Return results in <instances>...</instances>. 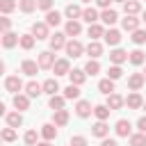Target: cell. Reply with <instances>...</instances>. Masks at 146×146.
<instances>
[{"mask_svg":"<svg viewBox=\"0 0 146 146\" xmlns=\"http://www.w3.org/2000/svg\"><path fill=\"white\" fill-rule=\"evenodd\" d=\"M110 2H112V0H96V5H98L100 9H110Z\"/></svg>","mask_w":146,"mask_h":146,"instance_id":"obj_51","label":"cell"},{"mask_svg":"<svg viewBox=\"0 0 146 146\" xmlns=\"http://www.w3.org/2000/svg\"><path fill=\"white\" fill-rule=\"evenodd\" d=\"M144 75H146V71H144Z\"/></svg>","mask_w":146,"mask_h":146,"instance_id":"obj_58","label":"cell"},{"mask_svg":"<svg viewBox=\"0 0 146 146\" xmlns=\"http://www.w3.org/2000/svg\"><path fill=\"white\" fill-rule=\"evenodd\" d=\"M55 62H57V59H55V55H52L50 50H43V52L39 55V66H41V68H52Z\"/></svg>","mask_w":146,"mask_h":146,"instance_id":"obj_7","label":"cell"},{"mask_svg":"<svg viewBox=\"0 0 146 146\" xmlns=\"http://www.w3.org/2000/svg\"><path fill=\"white\" fill-rule=\"evenodd\" d=\"M137 46H141V43H146V30H135L132 32V36H130Z\"/></svg>","mask_w":146,"mask_h":146,"instance_id":"obj_43","label":"cell"},{"mask_svg":"<svg viewBox=\"0 0 146 146\" xmlns=\"http://www.w3.org/2000/svg\"><path fill=\"white\" fill-rule=\"evenodd\" d=\"M87 34H89V36L96 41L98 36H105V30H103V25H98V23H91V25H89V30H87Z\"/></svg>","mask_w":146,"mask_h":146,"instance_id":"obj_33","label":"cell"},{"mask_svg":"<svg viewBox=\"0 0 146 146\" xmlns=\"http://www.w3.org/2000/svg\"><path fill=\"white\" fill-rule=\"evenodd\" d=\"M82 21H87L89 25H91V23H96V21H98V11H96L94 7H87V9L82 11Z\"/></svg>","mask_w":146,"mask_h":146,"instance_id":"obj_35","label":"cell"},{"mask_svg":"<svg viewBox=\"0 0 146 146\" xmlns=\"http://www.w3.org/2000/svg\"><path fill=\"white\" fill-rule=\"evenodd\" d=\"M123 11H125L128 16H137V14L141 11V5H139L137 0H125V2H123Z\"/></svg>","mask_w":146,"mask_h":146,"instance_id":"obj_18","label":"cell"},{"mask_svg":"<svg viewBox=\"0 0 146 146\" xmlns=\"http://www.w3.org/2000/svg\"><path fill=\"white\" fill-rule=\"evenodd\" d=\"M91 135H94V137H100V139H105V137L110 135V125H107L105 121H98V123H94V128H91Z\"/></svg>","mask_w":146,"mask_h":146,"instance_id":"obj_11","label":"cell"},{"mask_svg":"<svg viewBox=\"0 0 146 146\" xmlns=\"http://www.w3.org/2000/svg\"><path fill=\"white\" fill-rule=\"evenodd\" d=\"M71 146H87V137H82V135H73V137H71Z\"/></svg>","mask_w":146,"mask_h":146,"instance_id":"obj_47","label":"cell"},{"mask_svg":"<svg viewBox=\"0 0 146 146\" xmlns=\"http://www.w3.org/2000/svg\"><path fill=\"white\" fill-rule=\"evenodd\" d=\"M68 78H71V84H78V87H80V84L87 80V71H84V68H73V71L68 73Z\"/></svg>","mask_w":146,"mask_h":146,"instance_id":"obj_14","label":"cell"},{"mask_svg":"<svg viewBox=\"0 0 146 146\" xmlns=\"http://www.w3.org/2000/svg\"><path fill=\"white\" fill-rule=\"evenodd\" d=\"M144 82H146V75H144V73H132V75L128 78V87H130L132 91H139V89L144 87Z\"/></svg>","mask_w":146,"mask_h":146,"instance_id":"obj_5","label":"cell"},{"mask_svg":"<svg viewBox=\"0 0 146 146\" xmlns=\"http://www.w3.org/2000/svg\"><path fill=\"white\" fill-rule=\"evenodd\" d=\"M100 21H103L105 25H114V23L119 21V14H116L114 9H103V14H100Z\"/></svg>","mask_w":146,"mask_h":146,"instance_id":"obj_25","label":"cell"},{"mask_svg":"<svg viewBox=\"0 0 146 146\" xmlns=\"http://www.w3.org/2000/svg\"><path fill=\"white\" fill-rule=\"evenodd\" d=\"M39 68H41V66H39L36 62H32V59H25V62L21 64V71H23L25 75H30V78H32V75H36V71H39Z\"/></svg>","mask_w":146,"mask_h":146,"instance_id":"obj_23","label":"cell"},{"mask_svg":"<svg viewBox=\"0 0 146 146\" xmlns=\"http://www.w3.org/2000/svg\"><path fill=\"white\" fill-rule=\"evenodd\" d=\"M18 7H21V11H23V14H32L34 9H39L36 0H21V2H18Z\"/></svg>","mask_w":146,"mask_h":146,"instance_id":"obj_34","label":"cell"},{"mask_svg":"<svg viewBox=\"0 0 146 146\" xmlns=\"http://www.w3.org/2000/svg\"><path fill=\"white\" fill-rule=\"evenodd\" d=\"M23 141H25L27 146H36V144H39V141H36V130H27L25 137H23Z\"/></svg>","mask_w":146,"mask_h":146,"instance_id":"obj_45","label":"cell"},{"mask_svg":"<svg viewBox=\"0 0 146 146\" xmlns=\"http://www.w3.org/2000/svg\"><path fill=\"white\" fill-rule=\"evenodd\" d=\"M5 119H7V125H11V128H18V125L23 123V116H21V112H11V114H7Z\"/></svg>","mask_w":146,"mask_h":146,"instance_id":"obj_39","label":"cell"},{"mask_svg":"<svg viewBox=\"0 0 146 146\" xmlns=\"http://www.w3.org/2000/svg\"><path fill=\"white\" fill-rule=\"evenodd\" d=\"M36 146H50V141H39Z\"/></svg>","mask_w":146,"mask_h":146,"instance_id":"obj_53","label":"cell"},{"mask_svg":"<svg viewBox=\"0 0 146 146\" xmlns=\"http://www.w3.org/2000/svg\"><path fill=\"white\" fill-rule=\"evenodd\" d=\"M55 75H68L71 73V66H68V59H57L55 66H52Z\"/></svg>","mask_w":146,"mask_h":146,"instance_id":"obj_22","label":"cell"},{"mask_svg":"<svg viewBox=\"0 0 146 146\" xmlns=\"http://www.w3.org/2000/svg\"><path fill=\"white\" fill-rule=\"evenodd\" d=\"M82 2H84V5H89V2H91V0H82Z\"/></svg>","mask_w":146,"mask_h":146,"instance_id":"obj_55","label":"cell"},{"mask_svg":"<svg viewBox=\"0 0 146 146\" xmlns=\"http://www.w3.org/2000/svg\"><path fill=\"white\" fill-rule=\"evenodd\" d=\"M41 137H43L46 141H52V139L57 137V125H55V123H46V125H41Z\"/></svg>","mask_w":146,"mask_h":146,"instance_id":"obj_17","label":"cell"},{"mask_svg":"<svg viewBox=\"0 0 146 146\" xmlns=\"http://www.w3.org/2000/svg\"><path fill=\"white\" fill-rule=\"evenodd\" d=\"M48 27H50V25H48L46 21H43V23H34V25H32V34L36 36V41H39V39H50Z\"/></svg>","mask_w":146,"mask_h":146,"instance_id":"obj_4","label":"cell"},{"mask_svg":"<svg viewBox=\"0 0 146 146\" xmlns=\"http://www.w3.org/2000/svg\"><path fill=\"white\" fill-rule=\"evenodd\" d=\"M25 94H27L30 98H36V96H41V94H43V84H39V82H34V80H32V82H27V84H25Z\"/></svg>","mask_w":146,"mask_h":146,"instance_id":"obj_15","label":"cell"},{"mask_svg":"<svg viewBox=\"0 0 146 146\" xmlns=\"http://www.w3.org/2000/svg\"><path fill=\"white\" fill-rule=\"evenodd\" d=\"M14 107L18 112H25L30 107V96L27 94H14Z\"/></svg>","mask_w":146,"mask_h":146,"instance_id":"obj_8","label":"cell"},{"mask_svg":"<svg viewBox=\"0 0 146 146\" xmlns=\"http://www.w3.org/2000/svg\"><path fill=\"white\" fill-rule=\"evenodd\" d=\"M16 9V0H0V11L7 16V14H11Z\"/></svg>","mask_w":146,"mask_h":146,"instance_id":"obj_41","label":"cell"},{"mask_svg":"<svg viewBox=\"0 0 146 146\" xmlns=\"http://www.w3.org/2000/svg\"><path fill=\"white\" fill-rule=\"evenodd\" d=\"M64 96H59V94H55V96H50V100H48V105H50V110H64Z\"/></svg>","mask_w":146,"mask_h":146,"instance_id":"obj_37","label":"cell"},{"mask_svg":"<svg viewBox=\"0 0 146 146\" xmlns=\"http://www.w3.org/2000/svg\"><path fill=\"white\" fill-rule=\"evenodd\" d=\"M52 2H55V0H36L39 9H43V11H50V9H52Z\"/></svg>","mask_w":146,"mask_h":146,"instance_id":"obj_48","label":"cell"},{"mask_svg":"<svg viewBox=\"0 0 146 146\" xmlns=\"http://www.w3.org/2000/svg\"><path fill=\"white\" fill-rule=\"evenodd\" d=\"M84 50H87V55H89V57H91V59H98V57H100V55H103V46H100V43H98V41H94V39H91V41H89V46H87V48H84Z\"/></svg>","mask_w":146,"mask_h":146,"instance_id":"obj_13","label":"cell"},{"mask_svg":"<svg viewBox=\"0 0 146 146\" xmlns=\"http://www.w3.org/2000/svg\"><path fill=\"white\" fill-rule=\"evenodd\" d=\"M141 21H144V23H146V11H144V14H141Z\"/></svg>","mask_w":146,"mask_h":146,"instance_id":"obj_54","label":"cell"},{"mask_svg":"<svg viewBox=\"0 0 146 146\" xmlns=\"http://www.w3.org/2000/svg\"><path fill=\"white\" fill-rule=\"evenodd\" d=\"M64 98H68V100L80 98V87H78V84H68V87L64 89Z\"/></svg>","mask_w":146,"mask_h":146,"instance_id":"obj_36","label":"cell"},{"mask_svg":"<svg viewBox=\"0 0 146 146\" xmlns=\"http://www.w3.org/2000/svg\"><path fill=\"white\" fill-rule=\"evenodd\" d=\"M2 139H5V141H14V139H16V130H14L11 125H7V128L2 130Z\"/></svg>","mask_w":146,"mask_h":146,"instance_id":"obj_46","label":"cell"},{"mask_svg":"<svg viewBox=\"0 0 146 146\" xmlns=\"http://www.w3.org/2000/svg\"><path fill=\"white\" fill-rule=\"evenodd\" d=\"M98 91H100V94H105V96L114 94V80H112V78L100 80V82H98Z\"/></svg>","mask_w":146,"mask_h":146,"instance_id":"obj_27","label":"cell"},{"mask_svg":"<svg viewBox=\"0 0 146 146\" xmlns=\"http://www.w3.org/2000/svg\"><path fill=\"white\" fill-rule=\"evenodd\" d=\"M121 25H123V30H125V32H135V30H139V18H135V16H128V14H125V18L121 21Z\"/></svg>","mask_w":146,"mask_h":146,"instance_id":"obj_19","label":"cell"},{"mask_svg":"<svg viewBox=\"0 0 146 146\" xmlns=\"http://www.w3.org/2000/svg\"><path fill=\"white\" fill-rule=\"evenodd\" d=\"M144 110H146V103H144Z\"/></svg>","mask_w":146,"mask_h":146,"instance_id":"obj_57","label":"cell"},{"mask_svg":"<svg viewBox=\"0 0 146 146\" xmlns=\"http://www.w3.org/2000/svg\"><path fill=\"white\" fill-rule=\"evenodd\" d=\"M0 27H2V32H9V27H11V21L5 16V18H0Z\"/></svg>","mask_w":146,"mask_h":146,"instance_id":"obj_49","label":"cell"},{"mask_svg":"<svg viewBox=\"0 0 146 146\" xmlns=\"http://www.w3.org/2000/svg\"><path fill=\"white\" fill-rule=\"evenodd\" d=\"M123 103H125V98H123V96H119V94H110L105 105H107V107L114 112V110H121V107H123Z\"/></svg>","mask_w":146,"mask_h":146,"instance_id":"obj_10","label":"cell"},{"mask_svg":"<svg viewBox=\"0 0 146 146\" xmlns=\"http://www.w3.org/2000/svg\"><path fill=\"white\" fill-rule=\"evenodd\" d=\"M52 123H55V125H66V123H68V112H66V110H55Z\"/></svg>","mask_w":146,"mask_h":146,"instance_id":"obj_29","label":"cell"},{"mask_svg":"<svg viewBox=\"0 0 146 146\" xmlns=\"http://www.w3.org/2000/svg\"><path fill=\"white\" fill-rule=\"evenodd\" d=\"M114 2H125V0H114Z\"/></svg>","mask_w":146,"mask_h":146,"instance_id":"obj_56","label":"cell"},{"mask_svg":"<svg viewBox=\"0 0 146 146\" xmlns=\"http://www.w3.org/2000/svg\"><path fill=\"white\" fill-rule=\"evenodd\" d=\"M125 59H128V52L121 50V48H114V50L110 52V62H112V64H119V66H121Z\"/></svg>","mask_w":146,"mask_h":146,"instance_id":"obj_21","label":"cell"},{"mask_svg":"<svg viewBox=\"0 0 146 146\" xmlns=\"http://www.w3.org/2000/svg\"><path fill=\"white\" fill-rule=\"evenodd\" d=\"M114 130H116V135H119V137H130L132 125H130V121H128V119H119V121H116V125H114Z\"/></svg>","mask_w":146,"mask_h":146,"instance_id":"obj_9","label":"cell"},{"mask_svg":"<svg viewBox=\"0 0 146 146\" xmlns=\"http://www.w3.org/2000/svg\"><path fill=\"white\" fill-rule=\"evenodd\" d=\"M57 91H59V84H57V80H55V78H50V80H46V82H43V94L55 96Z\"/></svg>","mask_w":146,"mask_h":146,"instance_id":"obj_32","label":"cell"},{"mask_svg":"<svg viewBox=\"0 0 146 146\" xmlns=\"http://www.w3.org/2000/svg\"><path fill=\"white\" fill-rule=\"evenodd\" d=\"M5 89H7L9 94H18V91L25 89V87H23V80H21L18 75H9V78L5 80Z\"/></svg>","mask_w":146,"mask_h":146,"instance_id":"obj_2","label":"cell"},{"mask_svg":"<svg viewBox=\"0 0 146 146\" xmlns=\"http://www.w3.org/2000/svg\"><path fill=\"white\" fill-rule=\"evenodd\" d=\"M64 50H66V55H68V57H73V59H75V57H80V55L84 52V46H82L78 39H71V41H66V48H64Z\"/></svg>","mask_w":146,"mask_h":146,"instance_id":"obj_1","label":"cell"},{"mask_svg":"<svg viewBox=\"0 0 146 146\" xmlns=\"http://www.w3.org/2000/svg\"><path fill=\"white\" fill-rule=\"evenodd\" d=\"M105 43L107 46H119L121 43V32L119 30H107L105 32Z\"/></svg>","mask_w":146,"mask_h":146,"instance_id":"obj_26","label":"cell"},{"mask_svg":"<svg viewBox=\"0 0 146 146\" xmlns=\"http://www.w3.org/2000/svg\"><path fill=\"white\" fill-rule=\"evenodd\" d=\"M91 112H94V107H91L89 100H78V103H75V114H78L80 119H87Z\"/></svg>","mask_w":146,"mask_h":146,"instance_id":"obj_6","label":"cell"},{"mask_svg":"<svg viewBox=\"0 0 146 146\" xmlns=\"http://www.w3.org/2000/svg\"><path fill=\"white\" fill-rule=\"evenodd\" d=\"M128 59L135 64V66H139V64H144V59H146V55H144V50H139V48H135L132 52H128Z\"/></svg>","mask_w":146,"mask_h":146,"instance_id":"obj_31","label":"cell"},{"mask_svg":"<svg viewBox=\"0 0 146 146\" xmlns=\"http://www.w3.org/2000/svg\"><path fill=\"white\" fill-rule=\"evenodd\" d=\"M137 128H139V132H146V116H141L137 121Z\"/></svg>","mask_w":146,"mask_h":146,"instance_id":"obj_50","label":"cell"},{"mask_svg":"<svg viewBox=\"0 0 146 146\" xmlns=\"http://www.w3.org/2000/svg\"><path fill=\"white\" fill-rule=\"evenodd\" d=\"M121 75H123V71H121V66H119V64H114V66H110V68H107V78L119 80Z\"/></svg>","mask_w":146,"mask_h":146,"instance_id":"obj_44","label":"cell"},{"mask_svg":"<svg viewBox=\"0 0 146 146\" xmlns=\"http://www.w3.org/2000/svg\"><path fill=\"white\" fill-rule=\"evenodd\" d=\"M130 146H146V132L130 135Z\"/></svg>","mask_w":146,"mask_h":146,"instance_id":"obj_42","label":"cell"},{"mask_svg":"<svg viewBox=\"0 0 146 146\" xmlns=\"http://www.w3.org/2000/svg\"><path fill=\"white\" fill-rule=\"evenodd\" d=\"M100 146H119V144H116L114 139H103V144H100Z\"/></svg>","mask_w":146,"mask_h":146,"instance_id":"obj_52","label":"cell"},{"mask_svg":"<svg viewBox=\"0 0 146 146\" xmlns=\"http://www.w3.org/2000/svg\"><path fill=\"white\" fill-rule=\"evenodd\" d=\"M46 23H48L50 27H57V25L62 23V14H59V11H55V9L46 11Z\"/></svg>","mask_w":146,"mask_h":146,"instance_id":"obj_28","label":"cell"},{"mask_svg":"<svg viewBox=\"0 0 146 146\" xmlns=\"http://www.w3.org/2000/svg\"><path fill=\"white\" fill-rule=\"evenodd\" d=\"M34 41H36L34 34H21V43H18V46H21L23 50H32V48H34Z\"/></svg>","mask_w":146,"mask_h":146,"instance_id":"obj_30","label":"cell"},{"mask_svg":"<svg viewBox=\"0 0 146 146\" xmlns=\"http://www.w3.org/2000/svg\"><path fill=\"white\" fill-rule=\"evenodd\" d=\"M16 43H21V36L14 32H2V46L5 48H14Z\"/></svg>","mask_w":146,"mask_h":146,"instance_id":"obj_20","label":"cell"},{"mask_svg":"<svg viewBox=\"0 0 146 146\" xmlns=\"http://www.w3.org/2000/svg\"><path fill=\"white\" fill-rule=\"evenodd\" d=\"M64 32H66V36H78V34L82 32V25H80V21H78V18L68 21V23H66V27H64Z\"/></svg>","mask_w":146,"mask_h":146,"instance_id":"obj_12","label":"cell"},{"mask_svg":"<svg viewBox=\"0 0 146 146\" xmlns=\"http://www.w3.org/2000/svg\"><path fill=\"white\" fill-rule=\"evenodd\" d=\"M110 112H112V110H110L107 105H96V107H94V114H96L98 121H105V119L110 116Z\"/></svg>","mask_w":146,"mask_h":146,"instance_id":"obj_38","label":"cell"},{"mask_svg":"<svg viewBox=\"0 0 146 146\" xmlns=\"http://www.w3.org/2000/svg\"><path fill=\"white\" fill-rule=\"evenodd\" d=\"M82 11H84V9H80V5H66V9H64V14H66L68 21H73V18H82Z\"/></svg>","mask_w":146,"mask_h":146,"instance_id":"obj_24","label":"cell"},{"mask_svg":"<svg viewBox=\"0 0 146 146\" xmlns=\"http://www.w3.org/2000/svg\"><path fill=\"white\" fill-rule=\"evenodd\" d=\"M59 48H66V32L50 34V50H59Z\"/></svg>","mask_w":146,"mask_h":146,"instance_id":"obj_3","label":"cell"},{"mask_svg":"<svg viewBox=\"0 0 146 146\" xmlns=\"http://www.w3.org/2000/svg\"><path fill=\"white\" fill-rule=\"evenodd\" d=\"M84 71H87V75H96V73H100V64H98V59H89V62L84 64Z\"/></svg>","mask_w":146,"mask_h":146,"instance_id":"obj_40","label":"cell"},{"mask_svg":"<svg viewBox=\"0 0 146 146\" xmlns=\"http://www.w3.org/2000/svg\"><path fill=\"white\" fill-rule=\"evenodd\" d=\"M125 105H128L130 110H139V107H144V98H141L137 91H132V94L125 98Z\"/></svg>","mask_w":146,"mask_h":146,"instance_id":"obj_16","label":"cell"}]
</instances>
